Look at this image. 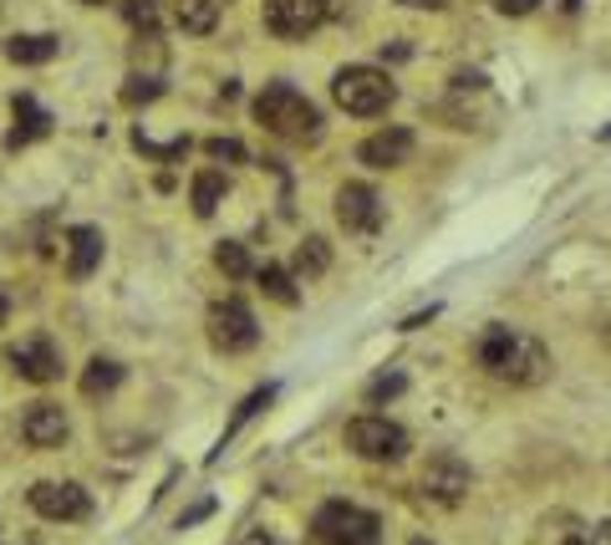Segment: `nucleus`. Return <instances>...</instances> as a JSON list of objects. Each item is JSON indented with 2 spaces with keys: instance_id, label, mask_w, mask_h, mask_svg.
Here are the masks:
<instances>
[{
  "instance_id": "nucleus-21",
  "label": "nucleus",
  "mask_w": 611,
  "mask_h": 545,
  "mask_svg": "<svg viewBox=\"0 0 611 545\" xmlns=\"http://www.w3.org/2000/svg\"><path fill=\"white\" fill-rule=\"evenodd\" d=\"M118 383H122V367L112 357H93L87 373H82V393H87V398H103V393H112Z\"/></svg>"
},
{
  "instance_id": "nucleus-19",
  "label": "nucleus",
  "mask_w": 611,
  "mask_h": 545,
  "mask_svg": "<svg viewBox=\"0 0 611 545\" xmlns=\"http://www.w3.org/2000/svg\"><path fill=\"white\" fill-rule=\"evenodd\" d=\"M270 398H276V387H255L250 398H245V403H239V408H235V418H229V424H225V434H219V444H214V453H210V459H219V449H225V444L235 439L239 428L250 424V418H255V413H260V408H266Z\"/></svg>"
},
{
  "instance_id": "nucleus-4",
  "label": "nucleus",
  "mask_w": 611,
  "mask_h": 545,
  "mask_svg": "<svg viewBox=\"0 0 611 545\" xmlns=\"http://www.w3.org/2000/svg\"><path fill=\"white\" fill-rule=\"evenodd\" d=\"M321 545H383V520L352 500H326L311 520Z\"/></svg>"
},
{
  "instance_id": "nucleus-5",
  "label": "nucleus",
  "mask_w": 611,
  "mask_h": 545,
  "mask_svg": "<svg viewBox=\"0 0 611 545\" xmlns=\"http://www.w3.org/2000/svg\"><path fill=\"white\" fill-rule=\"evenodd\" d=\"M346 449L357 459H373V464H398L408 453V428H398L393 418H377V413H362L346 424Z\"/></svg>"
},
{
  "instance_id": "nucleus-2",
  "label": "nucleus",
  "mask_w": 611,
  "mask_h": 545,
  "mask_svg": "<svg viewBox=\"0 0 611 545\" xmlns=\"http://www.w3.org/2000/svg\"><path fill=\"white\" fill-rule=\"evenodd\" d=\"M255 122L266 133L286 138V143H311L321 138V113L306 93H296L291 82H270L266 93L255 97Z\"/></svg>"
},
{
  "instance_id": "nucleus-28",
  "label": "nucleus",
  "mask_w": 611,
  "mask_h": 545,
  "mask_svg": "<svg viewBox=\"0 0 611 545\" xmlns=\"http://www.w3.org/2000/svg\"><path fill=\"white\" fill-rule=\"evenodd\" d=\"M204 153H210V159H229V163L245 159V148H239L235 138H210V143H204Z\"/></svg>"
},
{
  "instance_id": "nucleus-26",
  "label": "nucleus",
  "mask_w": 611,
  "mask_h": 545,
  "mask_svg": "<svg viewBox=\"0 0 611 545\" xmlns=\"http://www.w3.org/2000/svg\"><path fill=\"white\" fill-rule=\"evenodd\" d=\"M403 387H408V377H403V373H383V377L367 383V403H383V398H393V393H403Z\"/></svg>"
},
{
  "instance_id": "nucleus-8",
  "label": "nucleus",
  "mask_w": 611,
  "mask_h": 545,
  "mask_svg": "<svg viewBox=\"0 0 611 545\" xmlns=\"http://www.w3.org/2000/svg\"><path fill=\"white\" fill-rule=\"evenodd\" d=\"M332 15V0H266V26L286 41H301Z\"/></svg>"
},
{
  "instance_id": "nucleus-16",
  "label": "nucleus",
  "mask_w": 611,
  "mask_h": 545,
  "mask_svg": "<svg viewBox=\"0 0 611 545\" xmlns=\"http://www.w3.org/2000/svg\"><path fill=\"white\" fill-rule=\"evenodd\" d=\"M173 21L189 31V36H210L219 26V0H173Z\"/></svg>"
},
{
  "instance_id": "nucleus-25",
  "label": "nucleus",
  "mask_w": 611,
  "mask_h": 545,
  "mask_svg": "<svg viewBox=\"0 0 611 545\" xmlns=\"http://www.w3.org/2000/svg\"><path fill=\"white\" fill-rule=\"evenodd\" d=\"M159 93H163V82H159V77H128V87H122V103L138 107V103H153Z\"/></svg>"
},
{
  "instance_id": "nucleus-7",
  "label": "nucleus",
  "mask_w": 611,
  "mask_h": 545,
  "mask_svg": "<svg viewBox=\"0 0 611 545\" xmlns=\"http://www.w3.org/2000/svg\"><path fill=\"white\" fill-rule=\"evenodd\" d=\"M31 510H36L41 520L72 525V520L93 515V494L82 490V484H72V479H41V484H31Z\"/></svg>"
},
{
  "instance_id": "nucleus-29",
  "label": "nucleus",
  "mask_w": 611,
  "mask_h": 545,
  "mask_svg": "<svg viewBox=\"0 0 611 545\" xmlns=\"http://www.w3.org/2000/svg\"><path fill=\"white\" fill-rule=\"evenodd\" d=\"M535 6H540V0H500V11L505 15H530Z\"/></svg>"
},
{
  "instance_id": "nucleus-20",
  "label": "nucleus",
  "mask_w": 611,
  "mask_h": 545,
  "mask_svg": "<svg viewBox=\"0 0 611 545\" xmlns=\"http://www.w3.org/2000/svg\"><path fill=\"white\" fill-rule=\"evenodd\" d=\"M255 280H260V291H266L270 301H280V307H296V301H301V291H296V280L286 266H260Z\"/></svg>"
},
{
  "instance_id": "nucleus-23",
  "label": "nucleus",
  "mask_w": 611,
  "mask_h": 545,
  "mask_svg": "<svg viewBox=\"0 0 611 545\" xmlns=\"http://www.w3.org/2000/svg\"><path fill=\"white\" fill-rule=\"evenodd\" d=\"M214 266L225 270L229 280H245V276H250V255H245V245H239V239H225V245L214 250Z\"/></svg>"
},
{
  "instance_id": "nucleus-22",
  "label": "nucleus",
  "mask_w": 611,
  "mask_h": 545,
  "mask_svg": "<svg viewBox=\"0 0 611 545\" xmlns=\"http://www.w3.org/2000/svg\"><path fill=\"white\" fill-rule=\"evenodd\" d=\"M326 266H332V250H326V239H321V235H306L301 250H296V270L311 280V276H326Z\"/></svg>"
},
{
  "instance_id": "nucleus-1",
  "label": "nucleus",
  "mask_w": 611,
  "mask_h": 545,
  "mask_svg": "<svg viewBox=\"0 0 611 545\" xmlns=\"http://www.w3.org/2000/svg\"><path fill=\"white\" fill-rule=\"evenodd\" d=\"M479 367L494 373L500 383L535 387V383H545V373H550V352H545L535 336L515 332V327H490V332L479 336Z\"/></svg>"
},
{
  "instance_id": "nucleus-6",
  "label": "nucleus",
  "mask_w": 611,
  "mask_h": 545,
  "mask_svg": "<svg viewBox=\"0 0 611 545\" xmlns=\"http://www.w3.org/2000/svg\"><path fill=\"white\" fill-rule=\"evenodd\" d=\"M210 342L219 352H250L260 342V327H255V311L239 301V296H225L210 307Z\"/></svg>"
},
{
  "instance_id": "nucleus-9",
  "label": "nucleus",
  "mask_w": 611,
  "mask_h": 545,
  "mask_svg": "<svg viewBox=\"0 0 611 545\" xmlns=\"http://www.w3.org/2000/svg\"><path fill=\"white\" fill-rule=\"evenodd\" d=\"M424 494L433 500V505H459L469 494V484H474V474H469V464L459 459V453H433L424 464Z\"/></svg>"
},
{
  "instance_id": "nucleus-12",
  "label": "nucleus",
  "mask_w": 611,
  "mask_h": 545,
  "mask_svg": "<svg viewBox=\"0 0 611 545\" xmlns=\"http://www.w3.org/2000/svg\"><path fill=\"white\" fill-rule=\"evenodd\" d=\"M72 434L67 424V408L62 403H31L26 418H21V439L31 444V449H62Z\"/></svg>"
},
{
  "instance_id": "nucleus-14",
  "label": "nucleus",
  "mask_w": 611,
  "mask_h": 545,
  "mask_svg": "<svg viewBox=\"0 0 611 545\" xmlns=\"http://www.w3.org/2000/svg\"><path fill=\"white\" fill-rule=\"evenodd\" d=\"M97 266H103V229L97 225H72L67 229V276L87 280Z\"/></svg>"
},
{
  "instance_id": "nucleus-33",
  "label": "nucleus",
  "mask_w": 611,
  "mask_h": 545,
  "mask_svg": "<svg viewBox=\"0 0 611 545\" xmlns=\"http://www.w3.org/2000/svg\"><path fill=\"white\" fill-rule=\"evenodd\" d=\"M6 317H11V301H6V296H0V327H6Z\"/></svg>"
},
{
  "instance_id": "nucleus-17",
  "label": "nucleus",
  "mask_w": 611,
  "mask_h": 545,
  "mask_svg": "<svg viewBox=\"0 0 611 545\" xmlns=\"http://www.w3.org/2000/svg\"><path fill=\"white\" fill-rule=\"evenodd\" d=\"M56 52H62L56 36H11L6 41V56H11L15 67H41V62H52Z\"/></svg>"
},
{
  "instance_id": "nucleus-13",
  "label": "nucleus",
  "mask_w": 611,
  "mask_h": 545,
  "mask_svg": "<svg viewBox=\"0 0 611 545\" xmlns=\"http://www.w3.org/2000/svg\"><path fill=\"white\" fill-rule=\"evenodd\" d=\"M357 159L367 163V169H403V163L412 159V133L408 128H383V133L362 138Z\"/></svg>"
},
{
  "instance_id": "nucleus-18",
  "label": "nucleus",
  "mask_w": 611,
  "mask_h": 545,
  "mask_svg": "<svg viewBox=\"0 0 611 545\" xmlns=\"http://www.w3.org/2000/svg\"><path fill=\"white\" fill-rule=\"evenodd\" d=\"M225 189H229V179L219 169H200V173H194V214H200V220H210V214L219 210V200H225Z\"/></svg>"
},
{
  "instance_id": "nucleus-27",
  "label": "nucleus",
  "mask_w": 611,
  "mask_h": 545,
  "mask_svg": "<svg viewBox=\"0 0 611 545\" xmlns=\"http://www.w3.org/2000/svg\"><path fill=\"white\" fill-rule=\"evenodd\" d=\"M133 143L143 148V153H153V159H184V153H189V138H173V143H148V138L138 133Z\"/></svg>"
},
{
  "instance_id": "nucleus-3",
  "label": "nucleus",
  "mask_w": 611,
  "mask_h": 545,
  "mask_svg": "<svg viewBox=\"0 0 611 545\" xmlns=\"http://www.w3.org/2000/svg\"><path fill=\"white\" fill-rule=\"evenodd\" d=\"M332 97L342 113H352V118H377V113L393 107L398 87H393V77L377 67H342L332 77Z\"/></svg>"
},
{
  "instance_id": "nucleus-32",
  "label": "nucleus",
  "mask_w": 611,
  "mask_h": 545,
  "mask_svg": "<svg viewBox=\"0 0 611 545\" xmlns=\"http://www.w3.org/2000/svg\"><path fill=\"white\" fill-rule=\"evenodd\" d=\"M210 510H214V505H210V500H204V505H194V510H189V515H184V520H179V531H184V525H194V520H204V515H210Z\"/></svg>"
},
{
  "instance_id": "nucleus-31",
  "label": "nucleus",
  "mask_w": 611,
  "mask_h": 545,
  "mask_svg": "<svg viewBox=\"0 0 611 545\" xmlns=\"http://www.w3.org/2000/svg\"><path fill=\"white\" fill-rule=\"evenodd\" d=\"M398 6H412V11H443L449 0H398Z\"/></svg>"
},
{
  "instance_id": "nucleus-24",
  "label": "nucleus",
  "mask_w": 611,
  "mask_h": 545,
  "mask_svg": "<svg viewBox=\"0 0 611 545\" xmlns=\"http://www.w3.org/2000/svg\"><path fill=\"white\" fill-rule=\"evenodd\" d=\"M122 15H128V26L133 31H159V0H122Z\"/></svg>"
},
{
  "instance_id": "nucleus-11",
  "label": "nucleus",
  "mask_w": 611,
  "mask_h": 545,
  "mask_svg": "<svg viewBox=\"0 0 611 545\" xmlns=\"http://www.w3.org/2000/svg\"><path fill=\"white\" fill-rule=\"evenodd\" d=\"M383 200H377L373 184H342L336 189V220H342L352 235H373L383 225Z\"/></svg>"
},
{
  "instance_id": "nucleus-34",
  "label": "nucleus",
  "mask_w": 611,
  "mask_h": 545,
  "mask_svg": "<svg viewBox=\"0 0 611 545\" xmlns=\"http://www.w3.org/2000/svg\"><path fill=\"white\" fill-rule=\"evenodd\" d=\"M82 6H103V0H82Z\"/></svg>"
},
{
  "instance_id": "nucleus-15",
  "label": "nucleus",
  "mask_w": 611,
  "mask_h": 545,
  "mask_svg": "<svg viewBox=\"0 0 611 545\" xmlns=\"http://www.w3.org/2000/svg\"><path fill=\"white\" fill-rule=\"evenodd\" d=\"M46 133H52V118L36 107V97H15V128H11V138H6V148H26Z\"/></svg>"
},
{
  "instance_id": "nucleus-30",
  "label": "nucleus",
  "mask_w": 611,
  "mask_h": 545,
  "mask_svg": "<svg viewBox=\"0 0 611 545\" xmlns=\"http://www.w3.org/2000/svg\"><path fill=\"white\" fill-rule=\"evenodd\" d=\"M239 545H280V535H270V531H250Z\"/></svg>"
},
{
  "instance_id": "nucleus-10",
  "label": "nucleus",
  "mask_w": 611,
  "mask_h": 545,
  "mask_svg": "<svg viewBox=\"0 0 611 545\" xmlns=\"http://www.w3.org/2000/svg\"><path fill=\"white\" fill-rule=\"evenodd\" d=\"M6 362H11L26 383H41V387L62 377V352H56L52 336H26L21 346H11V352H6Z\"/></svg>"
}]
</instances>
